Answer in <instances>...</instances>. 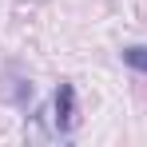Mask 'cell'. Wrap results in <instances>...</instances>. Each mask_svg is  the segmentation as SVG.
Segmentation results:
<instances>
[{"instance_id": "obj_2", "label": "cell", "mask_w": 147, "mask_h": 147, "mask_svg": "<svg viewBox=\"0 0 147 147\" xmlns=\"http://www.w3.org/2000/svg\"><path fill=\"white\" fill-rule=\"evenodd\" d=\"M123 64H127L131 72H147V44H131V48H123Z\"/></svg>"}, {"instance_id": "obj_1", "label": "cell", "mask_w": 147, "mask_h": 147, "mask_svg": "<svg viewBox=\"0 0 147 147\" xmlns=\"http://www.w3.org/2000/svg\"><path fill=\"white\" fill-rule=\"evenodd\" d=\"M52 111H56V131L68 135L76 123V88L72 84H60L56 88V99H52Z\"/></svg>"}]
</instances>
